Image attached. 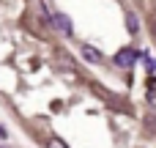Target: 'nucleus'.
<instances>
[{
	"label": "nucleus",
	"instance_id": "obj_1",
	"mask_svg": "<svg viewBox=\"0 0 156 148\" xmlns=\"http://www.w3.org/2000/svg\"><path fill=\"white\" fill-rule=\"evenodd\" d=\"M112 60H115V66H121V69H132V66L137 63V52H134L132 47H123V49H118V55H115Z\"/></svg>",
	"mask_w": 156,
	"mask_h": 148
},
{
	"label": "nucleus",
	"instance_id": "obj_2",
	"mask_svg": "<svg viewBox=\"0 0 156 148\" xmlns=\"http://www.w3.org/2000/svg\"><path fill=\"white\" fill-rule=\"evenodd\" d=\"M52 22H55V25H58V27H60V30H63L66 36H71V19H69L66 14L55 11V14H52Z\"/></svg>",
	"mask_w": 156,
	"mask_h": 148
},
{
	"label": "nucleus",
	"instance_id": "obj_3",
	"mask_svg": "<svg viewBox=\"0 0 156 148\" xmlns=\"http://www.w3.org/2000/svg\"><path fill=\"white\" fill-rule=\"evenodd\" d=\"M82 55H85L90 63H101V60H104V55H101L96 47H90V44H85V47H82Z\"/></svg>",
	"mask_w": 156,
	"mask_h": 148
},
{
	"label": "nucleus",
	"instance_id": "obj_4",
	"mask_svg": "<svg viewBox=\"0 0 156 148\" xmlns=\"http://www.w3.org/2000/svg\"><path fill=\"white\" fill-rule=\"evenodd\" d=\"M126 27H129V30H132V33H137V30H140V22H137V16H134V14H132V11H129V14H126Z\"/></svg>",
	"mask_w": 156,
	"mask_h": 148
},
{
	"label": "nucleus",
	"instance_id": "obj_5",
	"mask_svg": "<svg viewBox=\"0 0 156 148\" xmlns=\"http://www.w3.org/2000/svg\"><path fill=\"white\" fill-rule=\"evenodd\" d=\"M47 148H69V146H66L63 140H58V137H52V140L47 143Z\"/></svg>",
	"mask_w": 156,
	"mask_h": 148
},
{
	"label": "nucleus",
	"instance_id": "obj_6",
	"mask_svg": "<svg viewBox=\"0 0 156 148\" xmlns=\"http://www.w3.org/2000/svg\"><path fill=\"white\" fill-rule=\"evenodd\" d=\"M143 58H145V66H148V69L154 71V69H156V60H154V58H151V55H143Z\"/></svg>",
	"mask_w": 156,
	"mask_h": 148
},
{
	"label": "nucleus",
	"instance_id": "obj_7",
	"mask_svg": "<svg viewBox=\"0 0 156 148\" xmlns=\"http://www.w3.org/2000/svg\"><path fill=\"white\" fill-rule=\"evenodd\" d=\"M0 137H5V129H3V126H0Z\"/></svg>",
	"mask_w": 156,
	"mask_h": 148
}]
</instances>
